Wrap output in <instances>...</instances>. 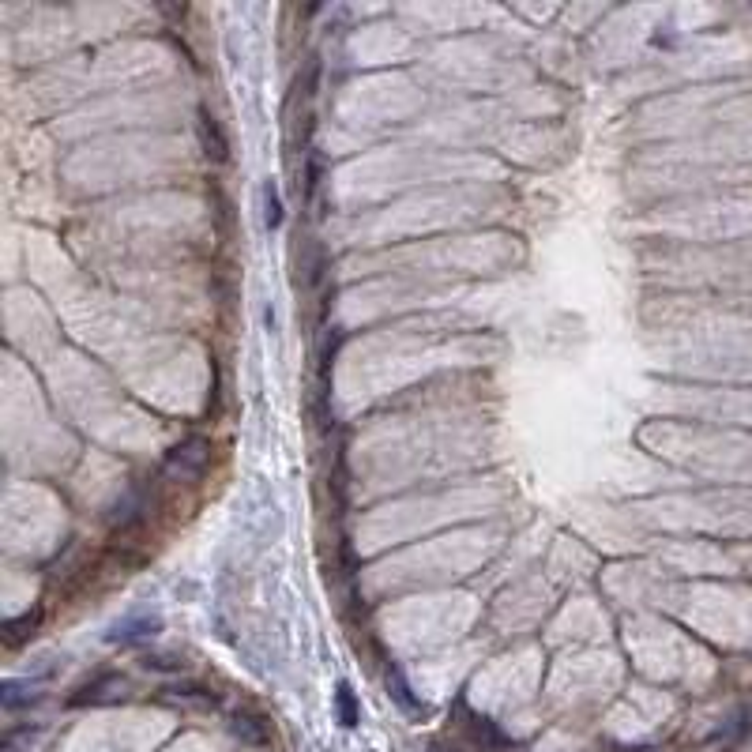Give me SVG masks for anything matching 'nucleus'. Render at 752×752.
<instances>
[{"instance_id":"f257e3e1","label":"nucleus","mask_w":752,"mask_h":752,"mask_svg":"<svg viewBox=\"0 0 752 752\" xmlns=\"http://www.w3.org/2000/svg\"><path fill=\"white\" fill-rule=\"evenodd\" d=\"M207 467H211V440L200 437V433H192V437H185L181 444H173L170 452H166L158 478H166V482H188V486H192V482L204 478Z\"/></svg>"},{"instance_id":"f03ea898","label":"nucleus","mask_w":752,"mask_h":752,"mask_svg":"<svg viewBox=\"0 0 752 752\" xmlns=\"http://www.w3.org/2000/svg\"><path fill=\"white\" fill-rule=\"evenodd\" d=\"M196 132H200V143H204V155L211 158V162H226L230 158V140H226V132H222V125L211 117L207 110H200V121H196Z\"/></svg>"},{"instance_id":"7ed1b4c3","label":"nucleus","mask_w":752,"mask_h":752,"mask_svg":"<svg viewBox=\"0 0 752 752\" xmlns=\"http://www.w3.org/2000/svg\"><path fill=\"white\" fill-rule=\"evenodd\" d=\"M158 628H162V621L158 617H132V621H121V625L113 628V643H136V640H147V636H155Z\"/></svg>"},{"instance_id":"20e7f679","label":"nucleus","mask_w":752,"mask_h":752,"mask_svg":"<svg viewBox=\"0 0 752 752\" xmlns=\"http://www.w3.org/2000/svg\"><path fill=\"white\" fill-rule=\"evenodd\" d=\"M42 617H46V610L34 606V613H23L19 621H8V625H4V643H8V647H19L23 640H31L34 632H38V625H42Z\"/></svg>"},{"instance_id":"39448f33","label":"nucleus","mask_w":752,"mask_h":752,"mask_svg":"<svg viewBox=\"0 0 752 752\" xmlns=\"http://www.w3.org/2000/svg\"><path fill=\"white\" fill-rule=\"evenodd\" d=\"M125 685V677L121 674H102V677H94V681H87L83 689L72 696V704H98V700H106V689H121Z\"/></svg>"},{"instance_id":"423d86ee","label":"nucleus","mask_w":752,"mask_h":752,"mask_svg":"<svg viewBox=\"0 0 752 752\" xmlns=\"http://www.w3.org/2000/svg\"><path fill=\"white\" fill-rule=\"evenodd\" d=\"M234 734L245 741V745H267V722L260 715H249V711H237L234 715Z\"/></svg>"},{"instance_id":"0eeeda50","label":"nucleus","mask_w":752,"mask_h":752,"mask_svg":"<svg viewBox=\"0 0 752 752\" xmlns=\"http://www.w3.org/2000/svg\"><path fill=\"white\" fill-rule=\"evenodd\" d=\"M335 715H339V722H343L346 730H354L361 719L358 696H354V689H350L346 681H339V689H335Z\"/></svg>"},{"instance_id":"6e6552de","label":"nucleus","mask_w":752,"mask_h":752,"mask_svg":"<svg viewBox=\"0 0 752 752\" xmlns=\"http://www.w3.org/2000/svg\"><path fill=\"white\" fill-rule=\"evenodd\" d=\"M463 726H467V734L474 737L478 745H489V749H493V745H504L501 730H497L489 719H482V715H470L467 711V722H463Z\"/></svg>"},{"instance_id":"1a4fd4ad","label":"nucleus","mask_w":752,"mask_h":752,"mask_svg":"<svg viewBox=\"0 0 752 752\" xmlns=\"http://www.w3.org/2000/svg\"><path fill=\"white\" fill-rule=\"evenodd\" d=\"M264 222L267 230H279L282 226V196L275 181H264Z\"/></svg>"},{"instance_id":"9d476101","label":"nucleus","mask_w":752,"mask_h":752,"mask_svg":"<svg viewBox=\"0 0 752 752\" xmlns=\"http://www.w3.org/2000/svg\"><path fill=\"white\" fill-rule=\"evenodd\" d=\"M388 689L395 692V700H399V707H403V711H410V715H422V711H425V707L410 696V685L403 681V674H399V670H392V674H388Z\"/></svg>"},{"instance_id":"9b49d317","label":"nucleus","mask_w":752,"mask_h":752,"mask_svg":"<svg viewBox=\"0 0 752 752\" xmlns=\"http://www.w3.org/2000/svg\"><path fill=\"white\" fill-rule=\"evenodd\" d=\"M320 177H324V162H320L316 151H309V155H305V196H309V200L320 192Z\"/></svg>"},{"instance_id":"f8f14e48","label":"nucleus","mask_w":752,"mask_h":752,"mask_svg":"<svg viewBox=\"0 0 752 752\" xmlns=\"http://www.w3.org/2000/svg\"><path fill=\"white\" fill-rule=\"evenodd\" d=\"M143 666H147V670H185V662H173L170 655H147Z\"/></svg>"}]
</instances>
